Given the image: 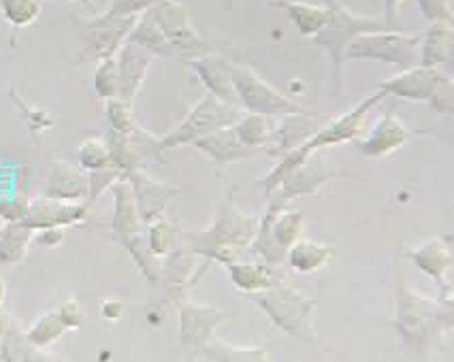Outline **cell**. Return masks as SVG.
<instances>
[{"instance_id":"6da1fadb","label":"cell","mask_w":454,"mask_h":362,"mask_svg":"<svg viewBox=\"0 0 454 362\" xmlns=\"http://www.w3.org/2000/svg\"><path fill=\"white\" fill-rule=\"evenodd\" d=\"M382 98L384 94H380L376 90L373 94H369L367 98H363V101L358 103L355 109H350L348 113L340 115V118L326 119V122L316 130L314 136H309L301 148L288 151L286 156H282L279 165L273 166V169L262 177L261 186L265 188V192L276 190L290 173H294L299 166H303L305 162L311 160V156H314L318 150L326 148V145H341V143H348V141H356L358 136L363 135V126H365L369 112H372Z\"/></svg>"},{"instance_id":"7a4b0ae2","label":"cell","mask_w":454,"mask_h":362,"mask_svg":"<svg viewBox=\"0 0 454 362\" xmlns=\"http://www.w3.org/2000/svg\"><path fill=\"white\" fill-rule=\"evenodd\" d=\"M384 96H397L411 103H427L435 112L450 115L454 109V83L440 68L411 66L378 86Z\"/></svg>"},{"instance_id":"3957f363","label":"cell","mask_w":454,"mask_h":362,"mask_svg":"<svg viewBox=\"0 0 454 362\" xmlns=\"http://www.w3.org/2000/svg\"><path fill=\"white\" fill-rule=\"evenodd\" d=\"M325 7L326 12H329V19H326L325 28H322L318 35L311 36V41L326 51L333 66V81H335L337 88L341 90V73H344L346 47L350 45V41L358 35L372 33V30H384V24L378 22V19L361 18V15L350 13L346 7H341L337 0H325Z\"/></svg>"},{"instance_id":"277c9868","label":"cell","mask_w":454,"mask_h":362,"mask_svg":"<svg viewBox=\"0 0 454 362\" xmlns=\"http://www.w3.org/2000/svg\"><path fill=\"white\" fill-rule=\"evenodd\" d=\"M420 35L399 30H372L350 41L346 47V60H376L399 66L401 71L419 65Z\"/></svg>"},{"instance_id":"5b68a950","label":"cell","mask_w":454,"mask_h":362,"mask_svg":"<svg viewBox=\"0 0 454 362\" xmlns=\"http://www.w3.org/2000/svg\"><path fill=\"white\" fill-rule=\"evenodd\" d=\"M239 107L237 104L222 103L215 96H203L200 101L190 109L186 118L179 122L171 133L154 139L156 150H171L179 148V145H192L200 136L215 133V130L233 126L239 119Z\"/></svg>"},{"instance_id":"8992f818","label":"cell","mask_w":454,"mask_h":362,"mask_svg":"<svg viewBox=\"0 0 454 362\" xmlns=\"http://www.w3.org/2000/svg\"><path fill=\"white\" fill-rule=\"evenodd\" d=\"M231 81H233L237 104H241L246 112L261 115H288L305 112L301 104L288 101L276 88L261 80L252 68L231 62Z\"/></svg>"},{"instance_id":"52a82bcc","label":"cell","mask_w":454,"mask_h":362,"mask_svg":"<svg viewBox=\"0 0 454 362\" xmlns=\"http://www.w3.org/2000/svg\"><path fill=\"white\" fill-rule=\"evenodd\" d=\"M147 18L158 26L162 35H165L167 43L171 50L182 51L186 58H194L200 54H209V45L200 39V35L194 30L192 19L186 4L177 3V0H162L154 9L147 12Z\"/></svg>"},{"instance_id":"ba28073f","label":"cell","mask_w":454,"mask_h":362,"mask_svg":"<svg viewBox=\"0 0 454 362\" xmlns=\"http://www.w3.org/2000/svg\"><path fill=\"white\" fill-rule=\"evenodd\" d=\"M137 19L139 18H115V15L103 13L98 18L82 22L83 45H86L88 56L98 62L115 58L120 47L129 41Z\"/></svg>"},{"instance_id":"9c48e42d","label":"cell","mask_w":454,"mask_h":362,"mask_svg":"<svg viewBox=\"0 0 454 362\" xmlns=\"http://www.w3.org/2000/svg\"><path fill=\"white\" fill-rule=\"evenodd\" d=\"M88 213V204L54 201V198H35L28 203L22 222L30 230H50L60 227H71V224L82 222Z\"/></svg>"},{"instance_id":"30bf717a","label":"cell","mask_w":454,"mask_h":362,"mask_svg":"<svg viewBox=\"0 0 454 362\" xmlns=\"http://www.w3.org/2000/svg\"><path fill=\"white\" fill-rule=\"evenodd\" d=\"M126 180H129L130 190H133L139 218L145 220V222H154V220L160 218L167 203L171 201L176 194H179L177 186L152 180L150 175H145V173H141L139 169L130 171L129 175H126Z\"/></svg>"},{"instance_id":"8fae6325","label":"cell","mask_w":454,"mask_h":362,"mask_svg":"<svg viewBox=\"0 0 454 362\" xmlns=\"http://www.w3.org/2000/svg\"><path fill=\"white\" fill-rule=\"evenodd\" d=\"M411 130L395 113H384L373 124L365 139H356L358 151L367 158H382L403 148L410 141Z\"/></svg>"},{"instance_id":"7c38bea8","label":"cell","mask_w":454,"mask_h":362,"mask_svg":"<svg viewBox=\"0 0 454 362\" xmlns=\"http://www.w3.org/2000/svg\"><path fill=\"white\" fill-rule=\"evenodd\" d=\"M188 65L197 73L199 80L207 88L211 96H215L222 103L237 104L233 81H231V62L215 54H200L188 58ZM239 107V104H237Z\"/></svg>"},{"instance_id":"4fadbf2b","label":"cell","mask_w":454,"mask_h":362,"mask_svg":"<svg viewBox=\"0 0 454 362\" xmlns=\"http://www.w3.org/2000/svg\"><path fill=\"white\" fill-rule=\"evenodd\" d=\"M326 122V118L314 113V112H301V113H288L273 130L271 145H276L273 154L286 156L288 151L301 148L309 136L316 135V130Z\"/></svg>"},{"instance_id":"5bb4252c","label":"cell","mask_w":454,"mask_h":362,"mask_svg":"<svg viewBox=\"0 0 454 362\" xmlns=\"http://www.w3.org/2000/svg\"><path fill=\"white\" fill-rule=\"evenodd\" d=\"M333 177H337V171L325 169L322 165H311L308 160L303 166L290 175L276 188L271 194V201L286 207L288 201L297 196H305V194H316L325 183H329Z\"/></svg>"},{"instance_id":"9a60e30c","label":"cell","mask_w":454,"mask_h":362,"mask_svg":"<svg viewBox=\"0 0 454 362\" xmlns=\"http://www.w3.org/2000/svg\"><path fill=\"white\" fill-rule=\"evenodd\" d=\"M152 58L154 56L147 54V51L141 50L139 45L129 43V41L120 47V56L115 58V62H118V81H120L118 98L133 101L137 92H139L141 86H144Z\"/></svg>"},{"instance_id":"2e32d148","label":"cell","mask_w":454,"mask_h":362,"mask_svg":"<svg viewBox=\"0 0 454 362\" xmlns=\"http://www.w3.org/2000/svg\"><path fill=\"white\" fill-rule=\"evenodd\" d=\"M261 305L271 313L273 322L290 330V333H303V322L309 318V303H303L301 295L294 290H276L271 295L258 298Z\"/></svg>"},{"instance_id":"e0dca14e","label":"cell","mask_w":454,"mask_h":362,"mask_svg":"<svg viewBox=\"0 0 454 362\" xmlns=\"http://www.w3.org/2000/svg\"><path fill=\"white\" fill-rule=\"evenodd\" d=\"M256 220L247 218L246 213H241L239 209L233 204H226L220 212V220L214 228L209 230L205 237H215L218 241V248H241V245L250 243L252 237L256 235Z\"/></svg>"},{"instance_id":"ac0fdd59","label":"cell","mask_w":454,"mask_h":362,"mask_svg":"<svg viewBox=\"0 0 454 362\" xmlns=\"http://www.w3.org/2000/svg\"><path fill=\"white\" fill-rule=\"evenodd\" d=\"M45 196L54 198V201L75 203L79 198L88 196V177L79 169H73L67 162L51 160Z\"/></svg>"},{"instance_id":"d6986e66","label":"cell","mask_w":454,"mask_h":362,"mask_svg":"<svg viewBox=\"0 0 454 362\" xmlns=\"http://www.w3.org/2000/svg\"><path fill=\"white\" fill-rule=\"evenodd\" d=\"M192 148L203 151L205 156H209L211 160L218 162V165H231V162H237L241 158H250L254 151L244 148L237 139L233 126H226V128L215 130V133H209L200 136L192 143Z\"/></svg>"},{"instance_id":"ffe728a7","label":"cell","mask_w":454,"mask_h":362,"mask_svg":"<svg viewBox=\"0 0 454 362\" xmlns=\"http://www.w3.org/2000/svg\"><path fill=\"white\" fill-rule=\"evenodd\" d=\"M454 33L452 24H431L425 35H420L419 66L440 68L452 60Z\"/></svg>"},{"instance_id":"44dd1931","label":"cell","mask_w":454,"mask_h":362,"mask_svg":"<svg viewBox=\"0 0 454 362\" xmlns=\"http://www.w3.org/2000/svg\"><path fill=\"white\" fill-rule=\"evenodd\" d=\"M273 7L286 12V15L297 26V30L303 36H314L325 28L326 19H329V12L326 7H318V4L303 3V0H273Z\"/></svg>"},{"instance_id":"7402d4cb","label":"cell","mask_w":454,"mask_h":362,"mask_svg":"<svg viewBox=\"0 0 454 362\" xmlns=\"http://www.w3.org/2000/svg\"><path fill=\"white\" fill-rule=\"evenodd\" d=\"M233 130L239 139V143L247 150H261L265 148L273 141V126L269 115H261V113H246L239 115V119L233 124Z\"/></svg>"},{"instance_id":"603a6c76","label":"cell","mask_w":454,"mask_h":362,"mask_svg":"<svg viewBox=\"0 0 454 362\" xmlns=\"http://www.w3.org/2000/svg\"><path fill=\"white\" fill-rule=\"evenodd\" d=\"M290 265L301 273H311L320 269L326 260L331 258V248L326 245L316 243V241H294L293 248H290Z\"/></svg>"},{"instance_id":"cb8c5ba5","label":"cell","mask_w":454,"mask_h":362,"mask_svg":"<svg viewBox=\"0 0 454 362\" xmlns=\"http://www.w3.org/2000/svg\"><path fill=\"white\" fill-rule=\"evenodd\" d=\"M129 43L139 45L141 50H145L152 56H168L173 51L171 45L167 43L165 35L158 30V26L147 15L137 19L133 33L129 35Z\"/></svg>"},{"instance_id":"d4e9b609","label":"cell","mask_w":454,"mask_h":362,"mask_svg":"<svg viewBox=\"0 0 454 362\" xmlns=\"http://www.w3.org/2000/svg\"><path fill=\"white\" fill-rule=\"evenodd\" d=\"M41 0H0V15L13 28L33 26L41 18Z\"/></svg>"},{"instance_id":"484cf974","label":"cell","mask_w":454,"mask_h":362,"mask_svg":"<svg viewBox=\"0 0 454 362\" xmlns=\"http://www.w3.org/2000/svg\"><path fill=\"white\" fill-rule=\"evenodd\" d=\"M30 237H33V230L26 228L24 224L7 222V227L0 228V258L7 262L22 258Z\"/></svg>"},{"instance_id":"4316f807","label":"cell","mask_w":454,"mask_h":362,"mask_svg":"<svg viewBox=\"0 0 454 362\" xmlns=\"http://www.w3.org/2000/svg\"><path fill=\"white\" fill-rule=\"evenodd\" d=\"M411 256L433 277H442L443 273L450 269V251H448V248H443L440 241H429V243L422 245Z\"/></svg>"},{"instance_id":"83f0119b","label":"cell","mask_w":454,"mask_h":362,"mask_svg":"<svg viewBox=\"0 0 454 362\" xmlns=\"http://www.w3.org/2000/svg\"><path fill=\"white\" fill-rule=\"evenodd\" d=\"M79 165L82 169H86L90 173L94 171H103L114 166L111 162V151L109 145L100 139H86L82 145H79Z\"/></svg>"},{"instance_id":"f1b7e54d","label":"cell","mask_w":454,"mask_h":362,"mask_svg":"<svg viewBox=\"0 0 454 362\" xmlns=\"http://www.w3.org/2000/svg\"><path fill=\"white\" fill-rule=\"evenodd\" d=\"M107 119L114 133L130 136L139 130L135 122L133 104H130V101H124V98H111V101H107Z\"/></svg>"},{"instance_id":"f546056e","label":"cell","mask_w":454,"mask_h":362,"mask_svg":"<svg viewBox=\"0 0 454 362\" xmlns=\"http://www.w3.org/2000/svg\"><path fill=\"white\" fill-rule=\"evenodd\" d=\"M94 90L103 101H111V98H118L120 81H118V62L115 58H107V60H100L94 73Z\"/></svg>"},{"instance_id":"4dcf8cb0","label":"cell","mask_w":454,"mask_h":362,"mask_svg":"<svg viewBox=\"0 0 454 362\" xmlns=\"http://www.w3.org/2000/svg\"><path fill=\"white\" fill-rule=\"evenodd\" d=\"M65 328L67 327L62 324V320H60V316H58V312L45 313V316L41 318L33 328H30L28 341L33 345H36V348H45V345L54 343V341L60 337L62 330H65Z\"/></svg>"},{"instance_id":"1f68e13d","label":"cell","mask_w":454,"mask_h":362,"mask_svg":"<svg viewBox=\"0 0 454 362\" xmlns=\"http://www.w3.org/2000/svg\"><path fill=\"white\" fill-rule=\"evenodd\" d=\"M176 243V230L167 220H154L150 227V248L154 254H165Z\"/></svg>"},{"instance_id":"d6a6232c","label":"cell","mask_w":454,"mask_h":362,"mask_svg":"<svg viewBox=\"0 0 454 362\" xmlns=\"http://www.w3.org/2000/svg\"><path fill=\"white\" fill-rule=\"evenodd\" d=\"M162 0H114L105 13L115 15V18H139L141 13L154 9Z\"/></svg>"},{"instance_id":"836d02e7","label":"cell","mask_w":454,"mask_h":362,"mask_svg":"<svg viewBox=\"0 0 454 362\" xmlns=\"http://www.w3.org/2000/svg\"><path fill=\"white\" fill-rule=\"evenodd\" d=\"M422 12V18L431 24H450L452 7L450 0H416Z\"/></svg>"},{"instance_id":"e575fe53","label":"cell","mask_w":454,"mask_h":362,"mask_svg":"<svg viewBox=\"0 0 454 362\" xmlns=\"http://www.w3.org/2000/svg\"><path fill=\"white\" fill-rule=\"evenodd\" d=\"M215 358L218 362H267L262 350H247V348H229V345H214Z\"/></svg>"},{"instance_id":"d590c367","label":"cell","mask_w":454,"mask_h":362,"mask_svg":"<svg viewBox=\"0 0 454 362\" xmlns=\"http://www.w3.org/2000/svg\"><path fill=\"white\" fill-rule=\"evenodd\" d=\"M58 316H60L62 324H65L67 328H77L79 324H82L83 313L75 301H67L65 305L58 309Z\"/></svg>"},{"instance_id":"8d00e7d4","label":"cell","mask_w":454,"mask_h":362,"mask_svg":"<svg viewBox=\"0 0 454 362\" xmlns=\"http://www.w3.org/2000/svg\"><path fill=\"white\" fill-rule=\"evenodd\" d=\"M12 318H9V313L4 312L3 307H0V337H3V335H7V333H12Z\"/></svg>"},{"instance_id":"74e56055","label":"cell","mask_w":454,"mask_h":362,"mask_svg":"<svg viewBox=\"0 0 454 362\" xmlns=\"http://www.w3.org/2000/svg\"><path fill=\"white\" fill-rule=\"evenodd\" d=\"M382 3H384V7L388 9L390 18H395V15H397V9L401 7V3H403V0H382Z\"/></svg>"},{"instance_id":"f35d334b","label":"cell","mask_w":454,"mask_h":362,"mask_svg":"<svg viewBox=\"0 0 454 362\" xmlns=\"http://www.w3.org/2000/svg\"><path fill=\"white\" fill-rule=\"evenodd\" d=\"M3 298H4V281L0 280V303H3Z\"/></svg>"},{"instance_id":"ab89813d","label":"cell","mask_w":454,"mask_h":362,"mask_svg":"<svg viewBox=\"0 0 454 362\" xmlns=\"http://www.w3.org/2000/svg\"><path fill=\"white\" fill-rule=\"evenodd\" d=\"M83 3H90V0H83Z\"/></svg>"}]
</instances>
